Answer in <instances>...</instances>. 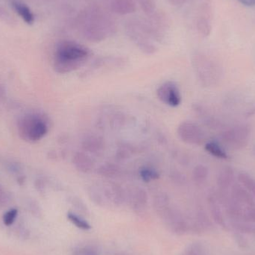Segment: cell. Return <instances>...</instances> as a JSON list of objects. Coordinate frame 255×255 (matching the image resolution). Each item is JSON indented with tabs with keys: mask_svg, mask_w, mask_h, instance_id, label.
<instances>
[{
	"mask_svg": "<svg viewBox=\"0 0 255 255\" xmlns=\"http://www.w3.org/2000/svg\"><path fill=\"white\" fill-rule=\"evenodd\" d=\"M18 215V210L16 208H12L3 215V223L5 226H10L14 223L16 217Z\"/></svg>",
	"mask_w": 255,
	"mask_h": 255,
	"instance_id": "32",
	"label": "cell"
},
{
	"mask_svg": "<svg viewBox=\"0 0 255 255\" xmlns=\"http://www.w3.org/2000/svg\"><path fill=\"white\" fill-rule=\"evenodd\" d=\"M88 193L91 200L98 206H105L109 202L105 194L103 187L91 186L88 188Z\"/></svg>",
	"mask_w": 255,
	"mask_h": 255,
	"instance_id": "20",
	"label": "cell"
},
{
	"mask_svg": "<svg viewBox=\"0 0 255 255\" xmlns=\"http://www.w3.org/2000/svg\"><path fill=\"white\" fill-rule=\"evenodd\" d=\"M128 34L130 40L137 46L138 49L143 53L152 55L157 51L155 46L148 40V37L139 30L134 22L131 25H128Z\"/></svg>",
	"mask_w": 255,
	"mask_h": 255,
	"instance_id": "9",
	"label": "cell"
},
{
	"mask_svg": "<svg viewBox=\"0 0 255 255\" xmlns=\"http://www.w3.org/2000/svg\"><path fill=\"white\" fill-rule=\"evenodd\" d=\"M205 148L209 154L217 158L226 160L229 157L224 146L217 141H209L206 142Z\"/></svg>",
	"mask_w": 255,
	"mask_h": 255,
	"instance_id": "21",
	"label": "cell"
},
{
	"mask_svg": "<svg viewBox=\"0 0 255 255\" xmlns=\"http://www.w3.org/2000/svg\"><path fill=\"white\" fill-rule=\"evenodd\" d=\"M82 147L84 151L98 155L104 151L105 142L103 138L97 135H88L82 140Z\"/></svg>",
	"mask_w": 255,
	"mask_h": 255,
	"instance_id": "14",
	"label": "cell"
},
{
	"mask_svg": "<svg viewBox=\"0 0 255 255\" xmlns=\"http://www.w3.org/2000/svg\"><path fill=\"white\" fill-rule=\"evenodd\" d=\"M73 255H99L97 252L91 247H78L73 252Z\"/></svg>",
	"mask_w": 255,
	"mask_h": 255,
	"instance_id": "33",
	"label": "cell"
},
{
	"mask_svg": "<svg viewBox=\"0 0 255 255\" xmlns=\"http://www.w3.org/2000/svg\"><path fill=\"white\" fill-rule=\"evenodd\" d=\"M208 174H209V171L207 166L202 164L197 165L195 166L193 170V181L199 185L204 184L208 179Z\"/></svg>",
	"mask_w": 255,
	"mask_h": 255,
	"instance_id": "24",
	"label": "cell"
},
{
	"mask_svg": "<svg viewBox=\"0 0 255 255\" xmlns=\"http://www.w3.org/2000/svg\"><path fill=\"white\" fill-rule=\"evenodd\" d=\"M238 180L241 185L244 186L252 196L255 198V178L246 172H242L238 175Z\"/></svg>",
	"mask_w": 255,
	"mask_h": 255,
	"instance_id": "25",
	"label": "cell"
},
{
	"mask_svg": "<svg viewBox=\"0 0 255 255\" xmlns=\"http://www.w3.org/2000/svg\"><path fill=\"white\" fill-rule=\"evenodd\" d=\"M181 255H205V247L200 243H193Z\"/></svg>",
	"mask_w": 255,
	"mask_h": 255,
	"instance_id": "28",
	"label": "cell"
},
{
	"mask_svg": "<svg viewBox=\"0 0 255 255\" xmlns=\"http://www.w3.org/2000/svg\"><path fill=\"white\" fill-rule=\"evenodd\" d=\"M144 13L151 16L155 13L156 5L154 0H136Z\"/></svg>",
	"mask_w": 255,
	"mask_h": 255,
	"instance_id": "30",
	"label": "cell"
},
{
	"mask_svg": "<svg viewBox=\"0 0 255 255\" xmlns=\"http://www.w3.org/2000/svg\"><path fill=\"white\" fill-rule=\"evenodd\" d=\"M250 136L251 128L250 126L241 124L226 129L222 133L220 138L222 145L224 148L236 151L247 146L250 141Z\"/></svg>",
	"mask_w": 255,
	"mask_h": 255,
	"instance_id": "4",
	"label": "cell"
},
{
	"mask_svg": "<svg viewBox=\"0 0 255 255\" xmlns=\"http://www.w3.org/2000/svg\"><path fill=\"white\" fill-rule=\"evenodd\" d=\"M161 219L168 229L175 235H185L189 231L188 221L177 208L171 207Z\"/></svg>",
	"mask_w": 255,
	"mask_h": 255,
	"instance_id": "7",
	"label": "cell"
},
{
	"mask_svg": "<svg viewBox=\"0 0 255 255\" xmlns=\"http://www.w3.org/2000/svg\"><path fill=\"white\" fill-rule=\"evenodd\" d=\"M109 1L111 10L118 14H129L136 10V5L133 0H109Z\"/></svg>",
	"mask_w": 255,
	"mask_h": 255,
	"instance_id": "17",
	"label": "cell"
},
{
	"mask_svg": "<svg viewBox=\"0 0 255 255\" xmlns=\"http://www.w3.org/2000/svg\"><path fill=\"white\" fill-rule=\"evenodd\" d=\"M91 53L89 49L76 42H61L55 51L54 70L59 74L72 73L85 65Z\"/></svg>",
	"mask_w": 255,
	"mask_h": 255,
	"instance_id": "1",
	"label": "cell"
},
{
	"mask_svg": "<svg viewBox=\"0 0 255 255\" xmlns=\"http://www.w3.org/2000/svg\"><path fill=\"white\" fill-rule=\"evenodd\" d=\"M239 222L255 223V205L244 207Z\"/></svg>",
	"mask_w": 255,
	"mask_h": 255,
	"instance_id": "29",
	"label": "cell"
},
{
	"mask_svg": "<svg viewBox=\"0 0 255 255\" xmlns=\"http://www.w3.org/2000/svg\"><path fill=\"white\" fill-rule=\"evenodd\" d=\"M194 69L199 81L206 86H210L218 81L219 73L212 61L205 57L199 56L195 58Z\"/></svg>",
	"mask_w": 255,
	"mask_h": 255,
	"instance_id": "6",
	"label": "cell"
},
{
	"mask_svg": "<svg viewBox=\"0 0 255 255\" xmlns=\"http://www.w3.org/2000/svg\"><path fill=\"white\" fill-rule=\"evenodd\" d=\"M231 197L235 202H238L242 206H254L255 201L251 193L243 185L235 184L232 187L230 194Z\"/></svg>",
	"mask_w": 255,
	"mask_h": 255,
	"instance_id": "10",
	"label": "cell"
},
{
	"mask_svg": "<svg viewBox=\"0 0 255 255\" xmlns=\"http://www.w3.org/2000/svg\"><path fill=\"white\" fill-rule=\"evenodd\" d=\"M177 133L180 139L188 145H201L206 139L203 129L198 124L190 121H184L180 124Z\"/></svg>",
	"mask_w": 255,
	"mask_h": 255,
	"instance_id": "5",
	"label": "cell"
},
{
	"mask_svg": "<svg viewBox=\"0 0 255 255\" xmlns=\"http://www.w3.org/2000/svg\"><path fill=\"white\" fill-rule=\"evenodd\" d=\"M130 155H131V151L130 148L124 145L118 148L116 153L117 158L120 160H127L130 157Z\"/></svg>",
	"mask_w": 255,
	"mask_h": 255,
	"instance_id": "34",
	"label": "cell"
},
{
	"mask_svg": "<svg viewBox=\"0 0 255 255\" xmlns=\"http://www.w3.org/2000/svg\"><path fill=\"white\" fill-rule=\"evenodd\" d=\"M6 91L2 85L0 84V101L5 98Z\"/></svg>",
	"mask_w": 255,
	"mask_h": 255,
	"instance_id": "38",
	"label": "cell"
},
{
	"mask_svg": "<svg viewBox=\"0 0 255 255\" xmlns=\"http://www.w3.org/2000/svg\"><path fill=\"white\" fill-rule=\"evenodd\" d=\"M169 2L174 6H181L185 3L186 0H169Z\"/></svg>",
	"mask_w": 255,
	"mask_h": 255,
	"instance_id": "37",
	"label": "cell"
},
{
	"mask_svg": "<svg viewBox=\"0 0 255 255\" xmlns=\"http://www.w3.org/2000/svg\"><path fill=\"white\" fill-rule=\"evenodd\" d=\"M232 226L238 232L255 235V223L244 222H232Z\"/></svg>",
	"mask_w": 255,
	"mask_h": 255,
	"instance_id": "27",
	"label": "cell"
},
{
	"mask_svg": "<svg viewBox=\"0 0 255 255\" xmlns=\"http://www.w3.org/2000/svg\"><path fill=\"white\" fill-rule=\"evenodd\" d=\"M70 203L73 205V208H76L79 212H80V214H84V215L89 214V210H88V207L79 198L73 196L70 199Z\"/></svg>",
	"mask_w": 255,
	"mask_h": 255,
	"instance_id": "31",
	"label": "cell"
},
{
	"mask_svg": "<svg viewBox=\"0 0 255 255\" xmlns=\"http://www.w3.org/2000/svg\"><path fill=\"white\" fill-rule=\"evenodd\" d=\"M171 179L175 184L178 185H183L186 183V177L184 174L181 173L179 171L175 170L171 173Z\"/></svg>",
	"mask_w": 255,
	"mask_h": 255,
	"instance_id": "35",
	"label": "cell"
},
{
	"mask_svg": "<svg viewBox=\"0 0 255 255\" xmlns=\"http://www.w3.org/2000/svg\"><path fill=\"white\" fill-rule=\"evenodd\" d=\"M148 194L144 189L136 187L130 196V205L136 214H141L145 211L148 204Z\"/></svg>",
	"mask_w": 255,
	"mask_h": 255,
	"instance_id": "11",
	"label": "cell"
},
{
	"mask_svg": "<svg viewBox=\"0 0 255 255\" xmlns=\"http://www.w3.org/2000/svg\"><path fill=\"white\" fill-rule=\"evenodd\" d=\"M170 199L166 193L156 195L154 199V208L157 215L161 218L171 208Z\"/></svg>",
	"mask_w": 255,
	"mask_h": 255,
	"instance_id": "18",
	"label": "cell"
},
{
	"mask_svg": "<svg viewBox=\"0 0 255 255\" xmlns=\"http://www.w3.org/2000/svg\"><path fill=\"white\" fill-rule=\"evenodd\" d=\"M108 202H112L116 206H121L127 199L125 190L117 184H110L103 187Z\"/></svg>",
	"mask_w": 255,
	"mask_h": 255,
	"instance_id": "13",
	"label": "cell"
},
{
	"mask_svg": "<svg viewBox=\"0 0 255 255\" xmlns=\"http://www.w3.org/2000/svg\"><path fill=\"white\" fill-rule=\"evenodd\" d=\"M238 1L247 6H253L255 4V0H238Z\"/></svg>",
	"mask_w": 255,
	"mask_h": 255,
	"instance_id": "39",
	"label": "cell"
},
{
	"mask_svg": "<svg viewBox=\"0 0 255 255\" xmlns=\"http://www.w3.org/2000/svg\"><path fill=\"white\" fill-rule=\"evenodd\" d=\"M235 181V172L230 166H226L221 169L217 176V184L220 192H228L232 188Z\"/></svg>",
	"mask_w": 255,
	"mask_h": 255,
	"instance_id": "16",
	"label": "cell"
},
{
	"mask_svg": "<svg viewBox=\"0 0 255 255\" xmlns=\"http://www.w3.org/2000/svg\"><path fill=\"white\" fill-rule=\"evenodd\" d=\"M17 130L21 139L34 142L43 139L49 131V122L44 115L29 113L19 118Z\"/></svg>",
	"mask_w": 255,
	"mask_h": 255,
	"instance_id": "3",
	"label": "cell"
},
{
	"mask_svg": "<svg viewBox=\"0 0 255 255\" xmlns=\"http://www.w3.org/2000/svg\"><path fill=\"white\" fill-rule=\"evenodd\" d=\"M12 4H13V8L16 10V13L25 21V23L28 25H32L34 23V14L31 12V9L26 4L21 2V1H16V0H13Z\"/></svg>",
	"mask_w": 255,
	"mask_h": 255,
	"instance_id": "19",
	"label": "cell"
},
{
	"mask_svg": "<svg viewBox=\"0 0 255 255\" xmlns=\"http://www.w3.org/2000/svg\"><path fill=\"white\" fill-rule=\"evenodd\" d=\"M10 196L0 184V208H4L10 202Z\"/></svg>",
	"mask_w": 255,
	"mask_h": 255,
	"instance_id": "36",
	"label": "cell"
},
{
	"mask_svg": "<svg viewBox=\"0 0 255 255\" xmlns=\"http://www.w3.org/2000/svg\"><path fill=\"white\" fill-rule=\"evenodd\" d=\"M80 26L86 40L94 43L103 41L115 33V24L109 16L99 8L87 10L81 17Z\"/></svg>",
	"mask_w": 255,
	"mask_h": 255,
	"instance_id": "2",
	"label": "cell"
},
{
	"mask_svg": "<svg viewBox=\"0 0 255 255\" xmlns=\"http://www.w3.org/2000/svg\"><path fill=\"white\" fill-rule=\"evenodd\" d=\"M75 168L82 173H89L94 168V162L85 151H77L73 157Z\"/></svg>",
	"mask_w": 255,
	"mask_h": 255,
	"instance_id": "15",
	"label": "cell"
},
{
	"mask_svg": "<svg viewBox=\"0 0 255 255\" xmlns=\"http://www.w3.org/2000/svg\"><path fill=\"white\" fill-rule=\"evenodd\" d=\"M208 202L210 212H211V217L214 219V221L219 226L226 227V220H225L224 214L222 210V203L219 199L218 195L211 193L208 196Z\"/></svg>",
	"mask_w": 255,
	"mask_h": 255,
	"instance_id": "12",
	"label": "cell"
},
{
	"mask_svg": "<svg viewBox=\"0 0 255 255\" xmlns=\"http://www.w3.org/2000/svg\"><path fill=\"white\" fill-rule=\"evenodd\" d=\"M97 174L105 178H116L121 173V169L118 165L112 163H104L97 169Z\"/></svg>",
	"mask_w": 255,
	"mask_h": 255,
	"instance_id": "22",
	"label": "cell"
},
{
	"mask_svg": "<svg viewBox=\"0 0 255 255\" xmlns=\"http://www.w3.org/2000/svg\"><path fill=\"white\" fill-rule=\"evenodd\" d=\"M157 97L161 103L170 107H177L181 103L179 88L177 84L172 81L164 82L157 88Z\"/></svg>",
	"mask_w": 255,
	"mask_h": 255,
	"instance_id": "8",
	"label": "cell"
},
{
	"mask_svg": "<svg viewBox=\"0 0 255 255\" xmlns=\"http://www.w3.org/2000/svg\"><path fill=\"white\" fill-rule=\"evenodd\" d=\"M67 220L78 229L83 231L91 230V225L82 216L78 215L73 212H69L67 213Z\"/></svg>",
	"mask_w": 255,
	"mask_h": 255,
	"instance_id": "23",
	"label": "cell"
},
{
	"mask_svg": "<svg viewBox=\"0 0 255 255\" xmlns=\"http://www.w3.org/2000/svg\"><path fill=\"white\" fill-rule=\"evenodd\" d=\"M139 177L144 182L148 183L154 180L158 179L160 175L156 169L148 166H144L139 169Z\"/></svg>",
	"mask_w": 255,
	"mask_h": 255,
	"instance_id": "26",
	"label": "cell"
}]
</instances>
